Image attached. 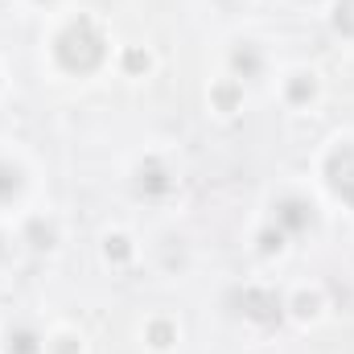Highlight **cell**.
<instances>
[{"label": "cell", "mask_w": 354, "mask_h": 354, "mask_svg": "<svg viewBox=\"0 0 354 354\" xmlns=\"http://www.w3.org/2000/svg\"><path fill=\"white\" fill-rule=\"evenodd\" d=\"M334 185H338V189H342V194L354 202V169H346V165H342V157L334 161Z\"/></svg>", "instance_id": "6da1fadb"}, {"label": "cell", "mask_w": 354, "mask_h": 354, "mask_svg": "<svg viewBox=\"0 0 354 354\" xmlns=\"http://www.w3.org/2000/svg\"><path fill=\"white\" fill-rule=\"evenodd\" d=\"M338 25L354 33V0H342V4H338Z\"/></svg>", "instance_id": "7a4b0ae2"}]
</instances>
